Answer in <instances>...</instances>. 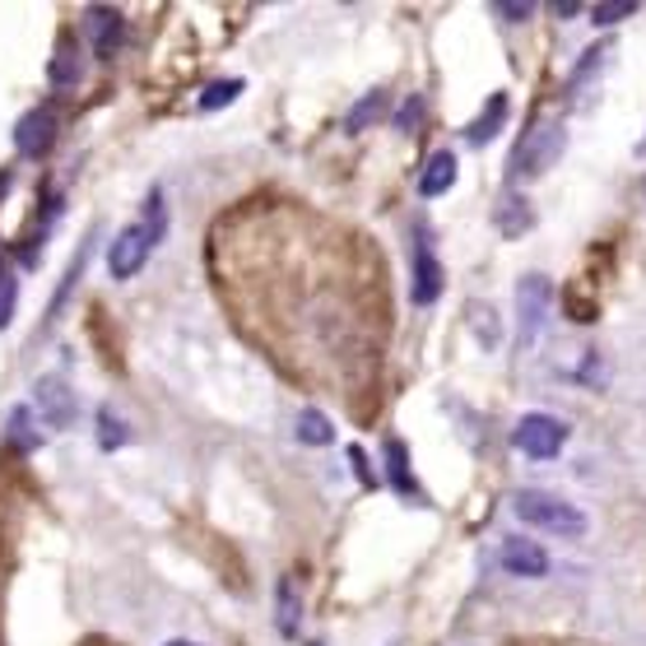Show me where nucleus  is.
I'll return each mask as SVG.
<instances>
[{
    "mask_svg": "<svg viewBox=\"0 0 646 646\" xmlns=\"http://www.w3.org/2000/svg\"><path fill=\"white\" fill-rule=\"evenodd\" d=\"M85 38L98 57H117V47L126 38V14L117 6H89L85 10Z\"/></svg>",
    "mask_w": 646,
    "mask_h": 646,
    "instance_id": "obj_8",
    "label": "nucleus"
},
{
    "mask_svg": "<svg viewBox=\"0 0 646 646\" xmlns=\"http://www.w3.org/2000/svg\"><path fill=\"white\" fill-rule=\"evenodd\" d=\"M47 80H51V89H80V80H85V51L74 47V38H61L57 57H51V66H47Z\"/></svg>",
    "mask_w": 646,
    "mask_h": 646,
    "instance_id": "obj_11",
    "label": "nucleus"
},
{
    "mask_svg": "<svg viewBox=\"0 0 646 646\" xmlns=\"http://www.w3.org/2000/svg\"><path fill=\"white\" fill-rule=\"evenodd\" d=\"M503 117H507V98L498 93L494 102H488V112L470 126V131H465V140H470V145H484V140H494L498 136V126H503Z\"/></svg>",
    "mask_w": 646,
    "mask_h": 646,
    "instance_id": "obj_20",
    "label": "nucleus"
},
{
    "mask_svg": "<svg viewBox=\"0 0 646 646\" xmlns=\"http://www.w3.org/2000/svg\"><path fill=\"white\" fill-rule=\"evenodd\" d=\"M511 443H516V451H526L530 460H549L567 443V424H558L554 415H526L521 424H516Z\"/></svg>",
    "mask_w": 646,
    "mask_h": 646,
    "instance_id": "obj_3",
    "label": "nucleus"
},
{
    "mask_svg": "<svg viewBox=\"0 0 646 646\" xmlns=\"http://www.w3.org/2000/svg\"><path fill=\"white\" fill-rule=\"evenodd\" d=\"M242 89H247L242 80H215L210 89H205V93H200V112H219V108H228V102H232V98H238Z\"/></svg>",
    "mask_w": 646,
    "mask_h": 646,
    "instance_id": "obj_22",
    "label": "nucleus"
},
{
    "mask_svg": "<svg viewBox=\"0 0 646 646\" xmlns=\"http://www.w3.org/2000/svg\"><path fill=\"white\" fill-rule=\"evenodd\" d=\"M642 153H646V140H642Z\"/></svg>",
    "mask_w": 646,
    "mask_h": 646,
    "instance_id": "obj_31",
    "label": "nucleus"
},
{
    "mask_svg": "<svg viewBox=\"0 0 646 646\" xmlns=\"http://www.w3.org/2000/svg\"><path fill=\"white\" fill-rule=\"evenodd\" d=\"M153 247H159V242L149 238V228H145V223L121 228L117 238H112V251H108V275H112V279H131V275H140Z\"/></svg>",
    "mask_w": 646,
    "mask_h": 646,
    "instance_id": "obj_5",
    "label": "nucleus"
},
{
    "mask_svg": "<svg viewBox=\"0 0 646 646\" xmlns=\"http://www.w3.org/2000/svg\"><path fill=\"white\" fill-rule=\"evenodd\" d=\"M163 646H200V642H191V637H168Z\"/></svg>",
    "mask_w": 646,
    "mask_h": 646,
    "instance_id": "obj_29",
    "label": "nucleus"
},
{
    "mask_svg": "<svg viewBox=\"0 0 646 646\" xmlns=\"http://www.w3.org/2000/svg\"><path fill=\"white\" fill-rule=\"evenodd\" d=\"M511 511L521 516L526 526L545 530V535H563V539H582L586 535V511L563 503L554 494H539V488H526V494L511 498Z\"/></svg>",
    "mask_w": 646,
    "mask_h": 646,
    "instance_id": "obj_1",
    "label": "nucleus"
},
{
    "mask_svg": "<svg viewBox=\"0 0 646 646\" xmlns=\"http://www.w3.org/2000/svg\"><path fill=\"white\" fill-rule=\"evenodd\" d=\"M494 14H503L507 23H521V19H530V0L521 6V0H494Z\"/></svg>",
    "mask_w": 646,
    "mask_h": 646,
    "instance_id": "obj_26",
    "label": "nucleus"
},
{
    "mask_svg": "<svg viewBox=\"0 0 646 646\" xmlns=\"http://www.w3.org/2000/svg\"><path fill=\"white\" fill-rule=\"evenodd\" d=\"M298 443H307V447H330L335 443V428H330V419L321 415V409H302L298 415Z\"/></svg>",
    "mask_w": 646,
    "mask_h": 646,
    "instance_id": "obj_18",
    "label": "nucleus"
},
{
    "mask_svg": "<svg viewBox=\"0 0 646 646\" xmlns=\"http://www.w3.org/2000/svg\"><path fill=\"white\" fill-rule=\"evenodd\" d=\"M563 149H567V131H563V121H535L530 131L521 136V145H516L507 177H511V182H530V177L549 172V168L563 159Z\"/></svg>",
    "mask_w": 646,
    "mask_h": 646,
    "instance_id": "obj_2",
    "label": "nucleus"
},
{
    "mask_svg": "<svg viewBox=\"0 0 646 646\" xmlns=\"http://www.w3.org/2000/svg\"><path fill=\"white\" fill-rule=\"evenodd\" d=\"M386 475H391V484H396V494H405V498H419V484H415V475H409V456H405V443H386Z\"/></svg>",
    "mask_w": 646,
    "mask_h": 646,
    "instance_id": "obj_16",
    "label": "nucleus"
},
{
    "mask_svg": "<svg viewBox=\"0 0 646 646\" xmlns=\"http://www.w3.org/2000/svg\"><path fill=\"white\" fill-rule=\"evenodd\" d=\"M530 223H535V215H530V205L521 196H503L498 200V232H503V238H521Z\"/></svg>",
    "mask_w": 646,
    "mask_h": 646,
    "instance_id": "obj_15",
    "label": "nucleus"
},
{
    "mask_svg": "<svg viewBox=\"0 0 646 646\" xmlns=\"http://www.w3.org/2000/svg\"><path fill=\"white\" fill-rule=\"evenodd\" d=\"M140 223L149 228L153 242L168 238V200H163V187H149V196H145V219Z\"/></svg>",
    "mask_w": 646,
    "mask_h": 646,
    "instance_id": "obj_19",
    "label": "nucleus"
},
{
    "mask_svg": "<svg viewBox=\"0 0 646 646\" xmlns=\"http://www.w3.org/2000/svg\"><path fill=\"white\" fill-rule=\"evenodd\" d=\"M409 298H415V307H428V302L443 298V261L433 256L428 232H419V242H415V279H409Z\"/></svg>",
    "mask_w": 646,
    "mask_h": 646,
    "instance_id": "obj_9",
    "label": "nucleus"
},
{
    "mask_svg": "<svg viewBox=\"0 0 646 646\" xmlns=\"http://www.w3.org/2000/svg\"><path fill=\"white\" fill-rule=\"evenodd\" d=\"M275 628H279V637H298V628H302V590L294 577H279V586H275Z\"/></svg>",
    "mask_w": 646,
    "mask_h": 646,
    "instance_id": "obj_12",
    "label": "nucleus"
},
{
    "mask_svg": "<svg viewBox=\"0 0 646 646\" xmlns=\"http://www.w3.org/2000/svg\"><path fill=\"white\" fill-rule=\"evenodd\" d=\"M628 14H637V0H605V6L590 10V19H596V23H618V19H628Z\"/></svg>",
    "mask_w": 646,
    "mask_h": 646,
    "instance_id": "obj_25",
    "label": "nucleus"
},
{
    "mask_svg": "<svg viewBox=\"0 0 646 646\" xmlns=\"http://www.w3.org/2000/svg\"><path fill=\"white\" fill-rule=\"evenodd\" d=\"M126 443H131V428L121 424V415H117L112 405H102L98 409V447L102 451H121Z\"/></svg>",
    "mask_w": 646,
    "mask_h": 646,
    "instance_id": "obj_17",
    "label": "nucleus"
},
{
    "mask_svg": "<svg viewBox=\"0 0 646 646\" xmlns=\"http://www.w3.org/2000/svg\"><path fill=\"white\" fill-rule=\"evenodd\" d=\"M549 298H554V284L545 275H526L516 284V312H521V349L539 340L545 330V317H549Z\"/></svg>",
    "mask_w": 646,
    "mask_h": 646,
    "instance_id": "obj_4",
    "label": "nucleus"
},
{
    "mask_svg": "<svg viewBox=\"0 0 646 646\" xmlns=\"http://www.w3.org/2000/svg\"><path fill=\"white\" fill-rule=\"evenodd\" d=\"M451 182H456V153H433V159L424 163V177H419V196H443V191H451Z\"/></svg>",
    "mask_w": 646,
    "mask_h": 646,
    "instance_id": "obj_14",
    "label": "nucleus"
},
{
    "mask_svg": "<svg viewBox=\"0 0 646 646\" xmlns=\"http://www.w3.org/2000/svg\"><path fill=\"white\" fill-rule=\"evenodd\" d=\"M307 646H326V642H307Z\"/></svg>",
    "mask_w": 646,
    "mask_h": 646,
    "instance_id": "obj_30",
    "label": "nucleus"
},
{
    "mask_svg": "<svg viewBox=\"0 0 646 646\" xmlns=\"http://www.w3.org/2000/svg\"><path fill=\"white\" fill-rule=\"evenodd\" d=\"M424 117V102L419 98H409L405 102V108H400V117H396V126H400V131H415V121Z\"/></svg>",
    "mask_w": 646,
    "mask_h": 646,
    "instance_id": "obj_27",
    "label": "nucleus"
},
{
    "mask_svg": "<svg viewBox=\"0 0 646 646\" xmlns=\"http://www.w3.org/2000/svg\"><path fill=\"white\" fill-rule=\"evenodd\" d=\"M14 302H19V275L0 270V330L14 321Z\"/></svg>",
    "mask_w": 646,
    "mask_h": 646,
    "instance_id": "obj_23",
    "label": "nucleus"
},
{
    "mask_svg": "<svg viewBox=\"0 0 646 646\" xmlns=\"http://www.w3.org/2000/svg\"><path fill=\"white\" fill-rule=\"evenodd\" d=\"M57 131H61V117L42 102V108H33V112L19 117L14 145H19L23 159H42V153H51V145H57Z\"/></svg>",
    "mask_w": 646,
    "mask_h": 646,
    "instance_id": "obj_6",
    "label": "nucleus"
},
{
    "mask_svg": "<svg viewBox=\"0 0 646 646\" xmlns=\"http://www.w3.org/2000/svg\"><path fill=\"white\" fill-rule=\"evenodd\" d=\"M381 112H386V89H372V93H368V98H364V102H358V108L349 112V121H345V126L358 136V131H368V126H372Z\"/></svg>",
    "mask_w": 646,
    "mask_h": 646,
    "instance_id": "obj_21",
    "label": "nucleus"
},
{
    "mask_svg": "<svg viewBox=\"0 0 646 646\" xmlns=\"http://www.w3.org/2000/svg\"><path fill=\"white\" fill-rule=\"evenodd\" d=\"M6 437H10V447L23 451V456H33L42 447V428H38V409L33 405H14L10 409V419H6Z\"/></svg>",
    "mask_w": 646,
    "mask_h": 646,
    "instance_id": "obj_13",
    "label": "nucleus"
},
{
    "mask_svg": "<svg viewBox=\"0 0 646 646\" xmlns=\"http://www.w3.org/2000/svg\"><path fill=\"white\" fill-rule=\"evenodd\" d=\"M554 10H558V19H573V14L582 10V6H577V0H558V6H554Z\"/></svg>",
    "mask_w": 646,
    "mask_h": 646,
    "instance_id": "obj_28",
    "label": "nucleus"
},
{
    "mask_svg": "<svg viewBox=\"0 0 646 646\" xmlns=\"http://www.w3.org/2000/svg\"><path fill=\"white\" fill-rule=\"evenodd\" d=\"M503 567L511 577H549V554L535 545V539H526V535H511V539H503Z\"/></svg>",
    "mask_w": 646,
    "mask_h": 646,
    "instance_id": "obj_10",
    "label": "nucleus"
},
{
    "mask_svg": "<svg viewBox=\"0 0 646 646\" xmlns=\"http://www.w3.org/2000/svg\"><path fill=\"white\" fill-rule=\"evenodd\" d=\"M33 400H38V415L51 424V428H70L80 419V400H74V386L61 381V377H42L33 386Z\"/></svg>",
    "mask_w": 646,
    "mask_h": 646,
    "instance_id": "obj_7",
    "label": "nucleus"
},
{
    "mask_svg": "<svg viewBox=\"0 0 646 646\" xmlns=\"http://www.w3.org/2000/svg\"><path fill=\"white\" fill-rule=\"evenodd\" d=\"M470 321H475V330H479V340L488 345V349H494L498 345V317H494V307H479V302H470Z\"/></svg>",
    "mask_w": 646,
    "mask_h": 646,
    "instance_id": "obj_24",
    "label": "nucleus"
}]
</instances>
